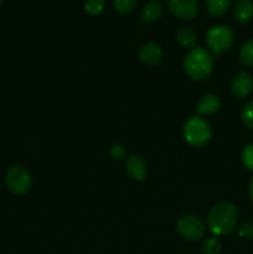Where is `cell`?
Listing matches in <instances>:
<instances>
[{
  "mask_svg": "<svg viewBox=\"0 0 253 254\" xmlns=\"http://www.w3.org/2000/svg\"><path fill=\"white\" fill-rule=\"evenodd\" d=\"M176 230L184 240L195 242L202 238L205 233V225L196 216L184 215L180 216L176 221Z\"/></svg>",
  "mask_w": 253,
  "mask_h": 254,
  "instance_id": "6",
  "label": "cell"
},
{
  "mask_svg": "<svg viewBox=\"0 0 253 254\" xmlns=\"http://www.w3.org/2000/svg\"><path fill=\"white\" fill-rule=\"evenodd\" d=\"M109 153H111L112 158L118 159V160H122V159L126 158V148H124L123 145H121V144H114V145H112Z\"/></svg>",
  "mask_w": 253,
  "mask_h": 254,
  "instance_id": "23",
  "label": "cell"
},
{
  "mask_svg": "<svg viewBox=\"0 0 253 254\" xmlns=\"http://www.w3.org/2000/svg\"><path fill=\"white\" fill-rule=\"evenodd\" d=\"M176 42L179 46L183 49L192 50L196 47V42H197V35L190 27H181L178 32H176Z\"/></svg>",
  "mask_w": 253,
  "mask_h": 254,
  "instance_id": "14",
  "label": "cell"
},
{
  "mask_svg": "<svg viewBox=\"0 0 253 254\" xmlns=\"http://www.w3.org/2000/svg\"><path fill=\"white\" fill-rule=\"evenodd\" d=\"M168 10L181 20H191L197 16V0H166Z\"/></svg>",
  "mask_w": 253,
  "mask_h": 254,
  "instance_id": "7",
  "label": "cell"
},
{
  "mask_svg": "<svg viewBox=\"0 0 253 254\" xmlns=\"http://www.w3.org/2000/svg\"><path fill=\"white\" fill-rule=\"evenodd\" d=\"M184 138L189 145L193 148H202L210 141L212 131L210 124L200 116H192L184 124Z\"/></svg>",
  "mask_w": 253,
  "mask_h": 254,
  "instance_id": "3",
  "label": "cell"
},
{
  "mask_svg": "<svg viewBox=\"0 0 253 254\" xmlns=\"http://www.w3.org/2000/svg\"><path fill=\"white\" fill-rule=\"evenodd\" d=\"M240 59L246 66H253V39L242 45L240 50Z\"/></svg>",
  "mask_w": 253,
  "mask_h": 254,
  "instance_id": "17",
  "label": "cell"
},
{
  "mask_svg": "<svg viewBox=\"0 0 253 254\" xmlns=\"http://www.w3.org/2000/svg\"><path fill=\"white\" fill-rule=\"evenodd\" d=\"M221 108V101L216 94H205L198 99L196 111L198 116H213Z\"/></svg>",
  "mask_w": 253,
  "mask_h": 254,
  "instance_id": "11",
  "label": "cell"
},
{
  "mask_svg": "<svg viewBox=\"0 0 253 254\" xmlns=\"http://www.w3.org/2000/svg\"><path fill=\"white\" fill-rule=\"evenodd\" d=\"M205 41L213 56L228 51L235 41V35L231 27L226 25H215L210 27L205 35Z\"/></svg>",
  "mask_w": 253,
  "mask_h": 254,
  "instance_id": "4",
  "label": "cell"
},
{
  "mask_svg": "<svg viewBox=\"0 0 253 254\" xmlns=\"http://www.w3.org/2000/svg\"><path fill=\"white\" fill-rule=\"evenodd\" d=\"M242 163L247 170L253 171V143L248 144L242 150Z\"/></svg>",
  "mask_w": 253,
  "mask_h": 254,
  "instance_id": "21",
  "label": "cell"
},
{
  "mask_svg": "<svg viewBox=\"0 0 253 254\" xmlns=\"http://www.w3.org/2000/svg\"><path fill=\"white\" fill-rule=\"evenodd\" d=\"M248 196H250V200H251V202L253 203V178L251 179V181H250V185H248Z\"/></svg>",
  "mask_w": 253,
  "mask_h": 254,
  "instance_id": "24",
  "label": "cell"
},
{
  "mask_svg": "<svg viewBox=\"0 0 253 254\" xmlns=\"http://www.w3.org/2000/svg\"><path fill=\"white\" fill-rule=\"evenodd\" d=\"M201 252L202 254H218L221 252V243L216 236L208 237L203 241L201 246Z\"/></svg>",
  "mask_w": 253,
  "mask_h": 254,
  "instance_id": "18",
  "label": "cell"
},
{
  "mask_svg": "<svg viewBox=\"0 0 253 254\" xmlns=\"http://www.w3.org/2000/svg\"><path fill=\"white\" fill-rule=\"evenodd\" d=\"M1 5H2V0H0V7H1Z\"/></svg>",
  "mask_w": 253,
  "mask_h": 254,
  "instance_id": "25",
  "label": "cell"
},
{
  "mask_svg": "<svg viewBox=\"0 0 253 254\" xmlns=\"http://www.w3.org/2000/svg\"><path fill=\"white\" fill-rule=\"evenodd\" d=\"M104 6H106V0H86L84 1V10L93 16L101 14L104 10Z\"/></svg>",
  "mask_w": 253,
  "mask_h": 254,
  "instance_id": "19",
  "label": "cell"
},
{
  "mask_svg": "<svg viewBox=\"0 0 253 254\" xmlns=\"http://www.w3.org/2000/svg\"><path fill=\"white\" fill-rule=\"evenodd\" d=\"M5 183L7 189L17 196H22L29 192L32 185L29 171L21 165H14L7 170L5 175Z\"/></svg>",
  "mask_w": 253,
  "mask_h": 254,
  "instance_id": "5",
  "label": "cell"
},
{
  "mask_svg": "<svg viewBox=\"0 0 253 254\" xmlns=\"http://www.w3.org/2000/svg\"><path fill=\"white\" fill-rule=\"evenodd\" d=\"M126 171L133 180L143 181L148 175V166H146L145 160L140 155L134 154V155L126 158Z\"/></svg>",
  "mask_w": 253,
  "mask_h": 254,
  "instance_id": "10",
  "label": "cell"
},
{
  "mask_svg": "<svg viewBox=\"0 0 253 254\" xmlns=\"http://www.w3.org/2000/svg\"><path fill=\"white\" fill-rule=\"evenodd\" d=\"M213 55L203 47L190 50L184 59V71L193 81H205L213 71Z\"/></svg>",
  "mask_w": 253,
  "mask_h": 254,
  "instance_id": "2",
  "label": "cell"
},
{
  "mask_svg": "<svg viewBox=\"0 0 253 254\" xmlns=\"http://www.w3.org/2000/svg\"><path fill=\"white\" fill-rule=\"evenodd\" d=\"M253 91V77L248 72L241 71L231 81V92L236 98H246Z\"/></svg>",
  "mask_w": 253,
  "mask_h": 254,
  "instance_id": "8",
  "label": "cell"
},
{
  "mask_svg": "<svg viewBox=\"0 0 253 254\" xmlns=\"http://www.w3.org/2000/svg\"><path fill=\"white\" fill-rule=\"evenodd\" d=\"M232 0H205L206 10L215 17L223 16L230 10Z\"/></svg>",
  "mask_w": 253,
  "mask_h": 254,
  "instance_id": "15",
  "label": "cell"
},
{
  "mask_svg": "<svg viewBox=\"0 0 253 254\" xmlns=\"http://www.w3.org/2000/svg\"><path fill=\"white\" fill-rule=\"evenodd\" d=\"M238 236L245 240H253V222H243L238 227Z\"/></svg>",
  "mask_w": 253,
  "mask_h": 254,
  "instance_id": "22",
  "label": "cell"
},
{
  "mask_svg": "<svg viewBox=\"0 0 253 254\" xmlns=\"http://www.w3.org/2000/svg\"><path fill=\"white\" fill-rule=\"evenodd\" d=\"M138 0H113V6L116 11L121 15H129L136 7Z\"/></svg>",
  "mask_w": 253,
  "mask_h": 254,
  "instance_id": "16",
  "label": "cell"
},
{
  "mask_svg": "<svg viewBox=\"0 0 253 254\" xmlns=\"http://www.w3.org/2000/svg\"><path fill=\"white\" fill-rule=\"evenodd\" d=\"M233 19L238 24H246L253 17L252 0H237L233 5Z\"/></svg>",
  "mask_w": 253,
  "mask_h": 254,
  "instance_id": "12",
  "label": "cell"
},
{
  "mask_svg": "<svg viewBox=\"0 0 253 254\" xmlns=\"http://www.w3.org/2000/svg\"><path fill=\"white\" fill-rule=\"evenodd\" d=\"M161 14H163V2L160 0H150L141 9L140 19L145 24H151L156 21Z\"/></svg>",
  "mask_w": 253,
  "mask_h": 254,
  "instance_id": "13",
  "label": "cell"
},
{
  "mask_svg": "<svg viewBox=\"0 0 253 254\" xmlns=\"http://www.w3.org/2000/svg\"><path fill=\"white\" fill-rule=\"evenodd\" d=\"M238 222V210L235 203L228 201H221L216 203L208 212L206 225L212 235H230L236 228Z\"/></svg>",
  "mask_w": 253,
  "mask_h": 254,
  "instance_id": "1",
  "label": "cell"
},
{
  "mask_svg": "<svg viewBox=\"0 0 253 254\" xmlns=\"http://www.w3.org/2000/svg\"><path fill=\"white\" fill-rule=\"evenodd\" d=\"M138 57L143 64L148 66H156L163 61L164 51L160 45L154 41H148L139 47Z\"/></svg>",
  "mask_w": 253,
  "mask_h": 254,
  "instance_id": "9",
  "label": "cell"
},
{
  "mask_svg": "<svg viewBox=\"0 0 253 254\" xmlns=\"http://www.w3.org/2000/svg\"><path fill=\"white\" fill-rule=\"evenodd\" d=\"M241 119L248 129L253 130V99L243 106L242 112H241Z\"/></svg>",
  "mask_w": 253,
  "mask_h": 254,
  "instance_id": "20",
  "label": "cell"
}]
</instances>
